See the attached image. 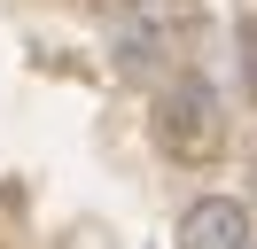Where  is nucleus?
Returning a JSON list of instances; mask_svg holds the SVG:
<instances>
[{
  "label": "nucleus",
  "mask_w": 257,
  "mask_h": 249,
  "mask_svg": "<svg viewBox=\"0 0 257 249\" xmlns=\"http://www.w3.org/2000/svg\"><path fill=\"white\" fill-rule=\"evenodd\" d=\"M156 140L179 156V164H203V156L226 148V101L210 78H172L156 93Z\"/></svg>",
  "instance_id": "1"
},
{
  "label": "nucleus",
  "mask_w": 257,
  "mask_h": 249,
  "mask_svg": "<svg viewBox=\"0 0 257 249\" xmlns=\"http://www.w3.org/2000/svg\"><path fill=\"white\" fill-rule=\"evenodd\" d=\"M172 241L179 249H249V210L234 195H203V202H187Z\"/></svg>",
  "instance_id": "2"
},
{
  "label": "nucleus",
  "mask_w": 257,
  "mask_h": 249,
  "mask_svg": "<svg viewBox=\"0 0 257 249\" xmlns=\"http://www.w3.org/2000/svg\"><path fill=\"white\" fill-rule=\"evenodd\" d=\"M156 55H164V24L156 16H125L117 24V70H148Z\"/></svg>",
  "instance_id": "3"
}]
</instances>
